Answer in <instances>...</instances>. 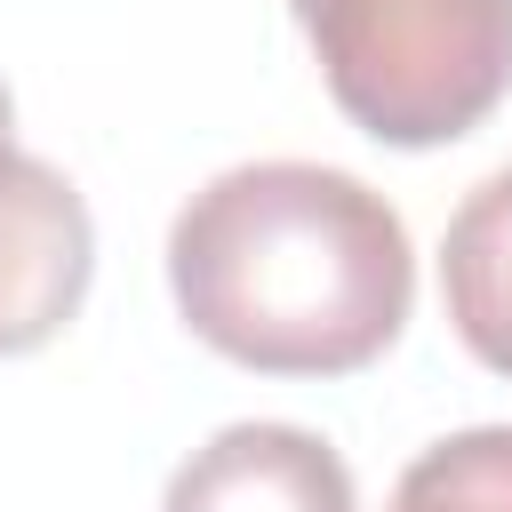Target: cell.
<instances>
[{"instance_id": "6da1fadb", "label": "cell", "mask_w": 512, "mask_h": 512, "mask_svg": "<svg viewBox=\"0 0 512 512\" xmlns=\"http://www.w3.org/2000/svg\"><path fill=\"white\" fill-rule=\"evenodd\" d=\"M184 328L256 376H352L416 304L408 224L384 192L320 160L224 168L168 224Z\"/></svg>"}, {"instance_id": "7a4b0ae2", "label": "cell", "mask_w": 512, "mask_h": 512, "mask_svg": "<svg viewBox=\"0 0 512 512\" xmlns=\"http://www.w3.org/2000/svg\"><path fill=\"white\" fill-rule=\"evenodd\" d=\"M336 112L400 152L472 136L512 96V0H288Z\"/></svg>"}, {"instance_id": "3957f363", "label": "cell", "mask_w": 512, "mask_h": 512, "mask_svg": "<svg viewBox=\"0 0 512 512\" xmlns=\"http://www.w3.org/2000/svg\"><path fill=\"white\" fill-rule=\"evenodd\" d=\"M96 224L64 168L0 144V360L40 352L88 296Z\"/></svg>"}, {"instance_id": "277c9868", "label": "cell", "mask_w": 512, "mask_h": 512, "mask_svg": "<svg viewBox=\"0 0 512 512\" xmlns=\"http://www.w3.org/2000/svg\"><path fill=\"white\" fill-rule=\"evenodd\" d=\"M160 512H360L344 456L304 424H224L168 480Z\"/></svg>"}, {"instance_id": "5b68a950", "label": "cell", "mask_w": 512, "mask_h": 512, "mask_svg": "<svg viewBox=\"0 0 512 512\" xmlns=\"http://www.w3.org/2000/svg\"><path fill=\"white\" fill-rule=\"evenodd\" d=\"M440 296L464 336V352L496 376H512V168L464 192L440 240Z\"/></svg>"}, {"instance_id": "8992f818", "label": "cell", "mask_w": 512, "mask_h": 512, "mask_svg": "<svg viewBox=\"0 0 512 512\" xmlns=\"http://www.w3.org/2000/svg\"><path fill=\"white\" fill-rule=\"evenodd\" d=\"M392 512H512V424H480L424 448L400 472Z\"/></svg>"}, {"instance_id": "52a82bcc", "label": "cell", "mask_w": 512, "mask_h": 512, "mask_svg": "<svg viewBox=\"0 0 512 512\" xmlns=\"http://www.w3.org/2000/svg\"><path fill=\"white\" fill-rule=\"evenodd\" d=\"M8 120H16V104H8V88H0V144H8Z\"/></svg>"}]
</instances>
